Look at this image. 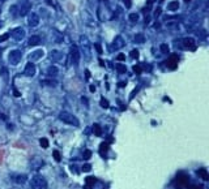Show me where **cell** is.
I'll use <instances>...</instances> for the list:
<instances>
[{"instance_id":"6da1fadb","label":"cell","mask_w":209,"mask_h":189,"mask_svg":"<svg viewBox=\"0 0 209 189\" xmlns=\"http://www.w3.org/2000/svg\"><path fill=\"white\" fill-rule=\"evenodd\" d=\"M59 119H60L63 123L69 124V125H73V127H78V125H80V123H78L77 118H76L75 115H72V114L67 112V111H62V112L59 114Z\"/></svg>"},{"instance_id":"7a4b0ae2","label":"cell","mask_w":209,"mask_h":189,"mask_svg":"<svg viewBox=\"0 0 209 189\" xmlns=\"http://www.w3.org/2000/svg\"><path fill=\"white\" fill-rule=\"evenodd\" d=\"M30 186L34 188V189H43V188L47 186V181H46V179H45L43 176L35 175V176H33L32 180H30Z\"/></svg>"},{"instance_id":"3957f363","label":"cell","mask_w":209,"mask_h":189,"mask_svg":"<svg viewBox=\"0 0 209 189\" xmlns=\"http://www.w3.org/2000/svg\"><path fill=\"white\" fill-rule=\"evenodd\" d=\"M21 59H22V52L20 50H13L8 55V61H9L11 65H19Z\"/></svg>"},{"instance_id":"277c9868","label":"cell","mask_w":209,"mask_h":189,"mask_svg":"<svg viewBox=\"0 0 209 189\" xmlns=\"http://www.w3.org/2000/svg\"><path fill=\"white\" fill-rule=\"evenodd\" d=\"M80 46H81L84 54L86 55V59H90V42L85 35L80 37Z\"/></svg>"},{"instance_id":"5b68a950","label":"cell","mask_w":209,"mask_h":189,"mask_svg":"<svg viewBox=\"0 0 209 189\" xmlns=\"http://www.w3.org/2000/svg\"><path fill=\"white\" fill-rule=\"evenodd\" d=\"M30 11H32V3L28 2V0H24V2L21 3V5H20V8H19V13L17 15L24 17V16L29 15Z\"/></svg>"},{"instance_id":"8992f818","label":"cell","mask_w":209,"mask_h":189,"mask_svg":"<svg viewBox=\"0 0 209 189\" xmlns=\"http://www.w3.org/2000/svg\"><path fill=\"white\" fill-rule=\"evenodd\" d=\"M80 57H81V54H80L78 48L76 46H72L71 47V61H72V64L73 65H78Z\"/></svg>"},{"instance_id":"52a82bcc","label":"cell","mask_w":209,"mask_h":189,"mask_svg":"<svg viewBox=\"0 0 209 189\" xmlns=\"http://www.w3.org/2000/svg\"><path fill=\"white\" fill-rule=\"evenodd\" d=\"M178 61H179V56L176 55V54H174V55H171L167 60H166V67L169 68V69H175L176 67H178Z\"/></svg>"},{"instance_id":"ba28073f","label":"cell","mask_w":209,"mask_h":189,"mask_svg":"<svg viewBox=\"0 0 209 189\" xmlns=\"http://www.w3.org/2000/svg\"><path fill=\"white\" fill-rule=\"evenodd\" d=\"M11 35H12L13 39H16V41H22V39L25 38V30H24L22 28H16V29L12 30Z\"/></svg>"},{"instance_id":"9c48e42d","label":"cell","mask_w":209,"mask_h":189,"mask_svg":"<svg viewBox=\"0 0 209 189\" xmlns=\"http://www.w3.org/2000/svg\"><path fill=\"white\" fill-rule=\"evenodd\" d=\"M39 24V16L37 13H29L28 16V25L30 28H35Z\"/></svg>"},{"instance_id":"30bf717a","label":"cell","mask_w":209,"mask_h":189,"mask_svg":"<svg viewBox=\"0 0 209 189\" xmlns=\"http://www.w3.org/2000/svg\"><path fill=\"white\" fill-rule=\"evenodd\" d=\"M124 46V39L120 37V35H116L115 37V39H114V42H113V44H111V50L114 51H118V50H120L122 47Z\"/></svg>"},{"instance_id":"8fae6325","label":"cell","mask_w":209,"mask_h":189,"mask_svg":"<svg viewBox=\"0 0 209 189\" xmlns=\"http://www.w3.org/2000/svg\"><path fill=\"white\" fill-rule=\"evenodd\" d=\"M24 74H25L26 77H33V76L35 74V65H34L32 61H29V63L26 64L25 70H24Z\"/></svg>"},{"instance_id":"7c38bea8","label":"cell","mask_w":209,"mask_h":189,"mask_svg":"<svg viewBox=\"0 0 209 189\" xmlns=\"http://www.w3.org/2000/svg\"><path fill=\"white\" fill-rule=\"evenodd\" d=\"M182 42H183V46H182L183 48H188V50H192V51L196 50V44H195V41L192 38H189V37L184 38Z\"/></svg>"},{"instance_id":"4fadbf2b","label":"cell","mask_w":209,"mask_h":189,"mask_svg":"<svg viewBox=\"0 0 209 189\" xmlns=\"http://www.w3.org/2000/svg\"><path fill=\"white\" fill-rule=\"evenodd\" d=\"M43 50H35V51H33L30 55H29V60L33 63V61H35V60H39L41 57H43Z\"/></svg>"},{"instance_id":"5bb4252c","label":"cell","mask_w":209,"mask_h":189,"mask_svg":"<svg viewBox=\"0 0 209 189\" xmlns=\"http://www.w3.org/2000/svg\"><path fill=\"white\" fill-rule=\"evenodd\" d=\"M176 181H178V184L180 186H186L188 184V181H189V177L187 175H184V173H179L176 176Z\"/></svg>"},{"instance_id":"9a60e30c","label":"cell","mask_w":209,"mask_h":189,"mask_svg":"<svg viewBox=\"0 0 209 189\" xmlns=\"http://www.w3.org/2000/svg\"><path fill=\"white\" fill-rule=\"evenodd\" d=\"M62 56H63V54L62 52H59V51H56V50H52L51 52H50V60H52L54 63H56V61H60L62 60Z\"/></svg>"},{"instance_id":"2e32d148","label":"cell","mask_w":209,"mask_h":189,"mask_svg":"<svg viewBox=\"0 0 209 189\" xmlns=\"http://www.w3.org/2000/svg\"><path fill=\"white\" fill-rule=\"evenodd\" d=\"M30 164H32V168L33 170H39L43 164H45V162L42 160V159H38V158H34V159H32V162H30Z\"/></svg>"},{"instance_id":"e0dca14e","label":"cell","mask_w":209,"mask_h":189,"mask_svg":"<svg viewBox=\"0 0 209 189\" xmlns=\"http://www.w3.org/2000/svg\"><path fill=\"white\" fill-rule=\"evenodd\" d=\"M13 181H15L16 184H19V185H24V184L28 181V176H26V175H16V176L13 177Z\"/></svg>"},{"instance_id":"ac0fdd59","label":"cell","mask_w":209,"mask_h":189,"mask_svg":"<svg viewBox=\"0 0 209 189\" xmlns=\"http://www.w3.org/2000/svg\"><path fill=\"white\" fill-rule=\"evenodd\" d=\"M46 73H47V76L48 77H56L58 76V73H59V69L55 67V65H50L48 68H47V70H46Z\"/></svg>"},{"instance_id":"d6986e66","label":"cell","mask_w":209,"mask_h":189,"mask_svg":"<svg viewBox=\"0 0 209 189\" xmlns=\"http://www.w3.org/2000/svg\"><path fill=\"white\" fill-rule=\"evenodd\" d=\"M196 173H197L204 181H208V180H209V173H208L206 168H199V170L196 171Z\"/></svg>"},{"instance_id":"ffe728a7","label":"cell","mask_w":209,"mask_h":189,"mask_svg":"<svg viewBox=\"0 0 209 189\" xmlns=\"http://www.w3.org/2000/svg\"><path fill=\"white\" fill-rule=\"evenodd\" d=\"M41 43V38L38 35H32L29 39H28V44L29 46H37Z\"/></svg>"},{"instance_id":"44dd1931","label":"cell","mask_w":209,"mask_h":189,"mask_svg":"<svg viewBox=\"0 0 209 189\" xmlns=\"http://www.w3.org/2000/svg\"><path fill=\"white\" fill-rule=\"evenodd\" d=\"M41 85H45V86H56L58 82L50 77V78H46V80H41Z\"/></svg>"},{"instance_id":"7402d4cb","label":"cell","mask_w":209,"mask_h":189,"mask_svg":"<svg viewBox=\"0 0 209 189\" xmlns=\"http://www.w3.org/2000/svg\"><path fill=\"white\" fill-rule=\"evenodd\" d=\"M167 9L169 11H178L179 9V2H170L169 4H167Z\"/></svg>"},{"instance_id":"603a6c76","label":"cell","mask_w":209,"mask_h":189,"mask_svg":"<svg viewBox=\"0 0 209 189\" xmlns=\"http://www.w3.org/2000/svg\"><path fill=\"white\" fill-rule=\"evenodd\" d=\"M135 42H136V43H139V44H143V43H145V35H144L143 33H139V34H136V35H135Z\"/></svg>"},{"instance_id":"cb8c5ba5","label":"cell","mask_w":209,"mask_h":189,"mask_svg":"<svg viewBox=\"0 0 209 189\" xmlns=\"http://www.w3.org/2000/svg\"><path fill=\"white\" fill-rule=\"evenodd\" d=\"M97 183V179L95 177H93V176H88L86 179H85V184H86V186H94V184Z\"/></svg>"},{"instance_id":"d4e9b609","label":"cell","mask_w":209,"mask_h":189,"mask_svg":"<svg viewBox=\"0 0 209 189\" xmlns=\"http://www.w3.org/2000/svg\"><path fill=\"white\" fill-rule=\"evenodd\" d=\"M93 133H94L97 137H101V136H102V128H101L98 124H94V125H93Z\"/></svg>"},{"instance_id":"484cf974","label":"cell","mask_w":209,"mask_h":189,"mask_svg":"<svg viewBox=\"0 0 209 189\" xmlns=\"http://www.w3.org/2000/svg\"><path fill=\"white\" fill-rule=\"evenodd\" d=\"M107 150H109V144L107 142H102L101 145H99V153L103 155L104 153H107Z\"/></svg>"},{"instance_id":"4316f807","label":"cell","mask_w":209,"mask_h":189,"mask_svg":"<svg viewBox=\"0 0 209 189\" xmlns=\"http://www.w3.org/2000/svg\"><path fill=\"white\" fill-rule=\"evenodd\" d=\"M159 50H161V52H162V54H165V55L170 54V47H169L166 43H162V44L159 46Z\"/></svg>"},{"instance_id":"83f0119b","label":"cell","mask_w":209,"mask_h":189,"mask_svg":"<svg viewBox=\"0 0 209 189\" xmlns=\"http://www.w3.org/2000/svg\"><path fill=\"white\" fill-rule=\"evenodd\" d=\"M116 70H118V73H120V74H123V73H126L127 72V67L124 65V64H116Z\"/></svg>"},{"instance_id":"f1b7e54d","label":"cell","mask_w":209,"mask_h":189,"mask_svg":"<svg viewBox=\"0 0 209 189\" xmlns=\"http://www.w3.org/2000/svg\"><path fill=\"white\" fill-rule=\"evenodd\" d=\"M139 13H130V16H128V18H130V21L131 22H137L139 21Z\"/></svg>"},{"instance_id":"f546056e","label":"cell","mask_w":209,"mask_h":189,"mask_svg":"<svg viewBox=\"0 0 209 189\" xmlns=\"http://www.w3.org/2000/svg\"><path fill=\"white\" fill-rule=\"evenodd\" d=\"M99 105H101V107H102V108H109V101H107V99H104V98H101Z\"/></svg>"},{"instance_id":"4dcf8cb0","label":"cell","mask_w":209,"mask_h":189,"mask_svg":"<svg viewBox=\"0 0 209 189\" xmlns=\"http://www.w3.org/2000/svg\"><path fill=\"white\" fill-rule=\"evenodd\" d=\"M39 144H41V146H42L43 149H47V147H48V140L45 138V137L39 140Z\"/></svg>"},{"instance_id":"1f68e13d","label":"cell","mask_w":209,"mask_h":189,"mask_svg":"<svg viewBox=\"0 0 209 189\" xmlns=\"http://www.w3.org/2000/svg\"><path fill=\"white\" fill-rule=\"evenodd\" d=\"M82 158H84L85 160H88V159H90V158H91V151H90V150H84V154H82Z\"/></svg>"},{"instance_id":"d6a6232c","label":"cell","mask_w":209,"mask_h":189,"mask_svg":"<svg viewBox=\"0 0 209 189\" xmlns=\"http://www.w3.org/2000/svg\"><path fill=\"white\" fill-rule=\"evenodd\" d=\"M52 155H54V158H55L56 162H60V160H62V155H60V153H59L58 150H54V151H52Z\"/></svg>"},{"instance_id":"836d02e7","label":"cell","mask_w":209,"mask_h":189,"mask_svg":"<svg viewBox=\"0 0 209 189\" xmlns=\"http://www.w3.org/2000/svg\"><path fill=\"white\" fill-rule=\"evenodd\" d=\"M9 37H11V34H9V33H5V34H3V35H0V43L5 42V41H7Z\"/></svg>"},{"instance_id":"e575fe53","label":"cell","mask_w":209,"mask_h":189,"mask_svg":"<svg viewBox=\"0 0 209 189\" xmlns=\"http://www.w3.org/2000/svg\"><path fill=\"white\" fill-rule=\"evenodd\" d=\"M133 72H135L136 74H141V72H143V68H141L140 65H133Z\"/></svg>"},{"instance_id":"d590c367","label":"cell","mask_w":209,"mask_h":189,"mask_svg":"<svg viewBox=\"0 0 209 189\" xmlns=\"http://www.w3.org/2000/svg\"><path fill=\"white\" fill-rule=\"evenodd\" d=\"M94 47H95V50H97V52H98L99 55H102V54H103V50H102V47H101V44H99V43H94Z\"/></svg>"},{"instance_id":"8d00e7d4","label":"cell","mask_w":209,"mask_h":189,"mask_svg":"<svg viewBox=\"0 0 209 189\" xmlns=\"http://www.w3.org/2000/svg\"><path fill=\"white\" fill-rule=\"evenodd\" d=\"M131 57L132 59H139V51L137 50H132L131 51Z\"/></svg>"},{"instance_id":"74e56055","label":"cell","mask_w":209,"mask_h":189,"mask_svg":"<svg viewBox=\"0 0 209 189\" xmlns=\"http://www.w3.org/2000/svg\"><path fill=\"white\" fill-rule=\"evenodd\" d=\"M91 170V166L90 164H84L82 167H81V171H84V172H89Z\"/></svg>"},{"instance_id":"f35d334b","label":"cell","mask_w":209,"mask_h":189,"mask_svg":"<svg viewBox=\"0 0 209 189\" xmlns=\"http://www.w3.org/2000/svg\"><path fill=\"white\" fill-rule=\"evenodd\" d=\"M0 74H2L4 78H7V74H8V72H7V69H5L4 67H2V68H0Z\"/></svg>"},{"instance_id":"ab89813d","label":"cell","mask_w":209,"mask_h":189,"mask_svg":"<svg viewBox=\"0 0 209 189\" xmlns=\"http://www.w3.org/2000/svg\"><path fill=\"white\" fill-rule=\"evenodd\" d=\"M116 60H118V61H123V60H126V55H123V54H119V55L116 56Z\"/></svg>"},{"instance_id":"60d3db41","label":"cell","mask_w":209,"mask_h":189,"mask_svg":"<svg viewBox=\"0 0 209 189\" xmlns=\"http://www.w3.org/2000/svg\"><path fill=\"white\" fill-rule=\"evenodd\" d=\"M124 5H126V8H131V5H132L131 0H124Z\"/></svg>"},{"instance_id":"b9f144b4","label":"cell","mask_w":209,"mask_h":189,"mask_svg":"<svg viewBox=\"0 0 209 189\" xmlns=\"http://www.w3.org/2000/svg\"><path fill=\"white\" fill-rule=\"evenodd\" d=\"M13 95H15V97H21V93H20L17 89H13Z\"/></svg>"},{"instance_id":"7bdbcfd3","label":"cell","mask_w":209,"mask_h":189,"mask_svg":"<svg viewBox=\"0 0 209 189\" xmlns=\"http://www.w3.org/2000/svg\"><path fill=\"white\" fill-rule=\"evenodd\" d=\"M161 15V8H157L156 11H154V17H158Z\"/></svg>"},{"instance_id":"ee69618b","label":"cell","mask_w":209,"mask_h":189,"mask_svg":"<svg viewBox=\"0 0 209 189\" xmlns=\"http://www.w3.org/2000/svg\"><path fill=\"white\" fill-rule=\"evenodd\" d=\"M81 102H82V103H85V105H86V106H88V105H89V102H88V99H86V98H85V97H82V98H81Z\"/></svg>"},{"instance_id":"f6af8a7d","label":"cell","mask_w":209,"mask_h":189,"mask_svg":"<svg viewBox=\"0 0 209 189\" xmlns=\"http://www.w3.org/2000/svg\"><path fill=\"white\" fill-rule=\"evenodd\" d=\"M137 90H139V89H135V90L132 91V94H131V97H130V99H132V98H133V95H135V94L137 93Z\"/></svg>"},{"instance_id":"bcb514c9","label":"cell","mask_w":209,"mask_h":189,"mask_svg":"<svg viewBox=\"0 0 209 189\" xmlns=\"http://www.w3.org/2000/svg\"><path fill=\"white\" fill-rule=\"evenodd\" d=\"M127 85V82H119V87H124Z\"/></svg>"},{"instance_id":"7dc6e473","label":"cell","mask_w":209,"mask_h":189,"mask_svg":"<svg viewBox=\"0 0 209 189\" xmlns=\"http://www.w3.org/2000/svg\"><path fill=\"white\" fill-rule=\"evenodd\" d=\"M89 90H90L91 93H94V91H95V86H93V85H91V86L89 87Z\"/></svg>"},{"instance_id":"c3c4849f","label":"cell","mask_w":209,"mask_h":189,"mask_svg":"<svg viewBox=\"0 0 209 189\" xmlns=\"http://www.w3.org/2000/svg\"><path fill=\"white\" fill-rule=\"evenodd\" d=\"M0 118H2L3 120H7V116H5L4 114H2V112H0Z\"/></svg>"},{"instance_id":"681fc988","label":"cell","mask_w":209,"mask_h":189,"mask_svg":"<svg viewBox=\"0 0 209 189\" xmlns=\"http://www.w3.org/2000/svg\"><path fill=\"white\" fill-rule=\"evenodd\" d=\"M85 73H86V78H90V72H89V70H85Z\"/></svg>"},{"instance_id":"f907efd6","label":"cell","mask_w":209,"mask_h":189,"mask_svg":"<svg viewBox=\"0 0 209 189\" xmlns=\"http://www.w3.org/2000/svg\"><path fill=\"white\" fill-rule=\"evenodd\" d=\"M46 3H47L48 5H52V2H51V0H46Z\"/></svg>"},{"instance_id":"816d5d0a","label":"cell","mask_w":209,"mask_h":189,"mask_svg":"<svg viewBox=\"0 0 209 189\" xmlns=\"http://www.w3.org/2000/svg\"><path fill=\"white\" fill-rule=\"evenodd\" d=\"M159 26H161V25H159V24H154V29H158V28H159Z\"/></svg>"},{"instance_id":"f5cc1de1","label":"cell","mask_w":209,"mask_h":189,"mask_svg":"<svg viewBox=\"0 0 209 189\" xmlns=\"http://www.w3.org/2000/svg\"><path fill=\"white\" fill-rule=\"evenodd\" d=\"M99 64H101V67H104V63H103L102 60H99Z\"/></svg>"},{"instance_id":"db71d44e","label":"cell","mask_w":209,"mask_h":189,"mask_svg":"<svg viewBox=\"0 0 209 189\" xmlns=\"http://www.w3.org/2000/svg\"><path fill=\"white\" fill-rule=\"evenodd\" d=\"M184 2H186V3H189V2H191V0H184Z\"/></svg>"},{"instance_id":"11a10c76","label":"cell","mask_w":209,"mask_h":189,"mask_svg":"<svg viewBox=\"0 0 209 189\" xmlns=\"http://www.w3.org/2000/svg\"><path fill=\"white\" fill-rule=\"evenodd\" d=\"M2 26H3V22H2V21H0V28H2Z\"/></svg>"},{"instance_id":"9f6ffc18","label":"cell","mask_w":209,"mask_h":189,"mask_svg":"<svg viewBox=\"0 0 209 189\" xmlns=\"http://www.w3.org/2000/svg\"><path fill=\"white\" fill-rule=\"evenodd\" d=\"M2 2H5V0H0V3H2Z\"/></svg>"},{"instance_id":"6f0895ef","label":"cell","mask_w":209,"mask_h":189,"mask_svg":"<svg viewBox=\"0 0 209 189\" xmlns=\"http://www.w3.org/2000/svg\"><path fill=\"white\" fill-rule=\"evenodd\" d=\"M0 13H2V9H0Z\"/></svg>"}]
</instances>
